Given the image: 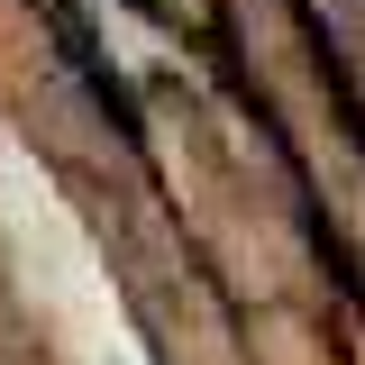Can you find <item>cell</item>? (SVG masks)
<instances>
[{"mask_svg":"<svg viewBox=\"0 0 365 365\" xmlns=\"http://www.w3.org/2000/svg\"><path fill=\"white\" fill-rule=\"evenodd\" d=\"M137 9H146V19H165V0H137Z\"/></svg>","mask_w":365,"mask_h":365,"instance_id":"obj_1","label":"cell"}]
</instances>
